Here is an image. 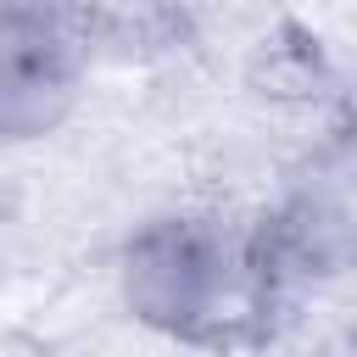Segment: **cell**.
Wrapping results in <instances>:
<instances>
[{"label":"cell","instance_id":"7a4b0ae2","mask_svg":"<svg viewBox=\"0 0 357 357\" xmlns=\"http://www.w3.org/2000/svg\"><path fill=\"white\" fill-rule=\"evenodd\" d=\"M73 95V56L50 17L0 0V134H45Z\"/></svg>","mask_w":357,"mask_h":357},{"label":"cell","instance_id":"6da1fadb","mask_svg":"<svg viewBox=\"0 0 357 357\" xmlns=\"http://www.w3.org/2000/svg\"><path fill=\"white\" fill-rule=\"evenodd\" d=\"M128 301L139 318L173 329V335H206L245 312V296L268 290L251 240L234 245L229 234L206 223H156L128 245L123 262Z\"/></svg>","mask_w":357,"mask_h":357}]
</instances>
